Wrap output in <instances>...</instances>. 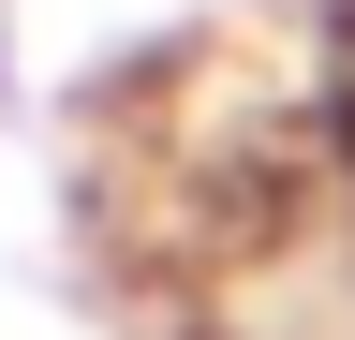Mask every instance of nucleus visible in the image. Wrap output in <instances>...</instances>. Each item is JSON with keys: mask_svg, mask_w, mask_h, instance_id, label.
Instances as JSON below:
<instances>
[{"mask_svg": "<svg viewBox=\"0 0 355 340\" xmlns=\"http://www.w3.org/2000/svg\"><path fill=\"white\" fill-rule=\"evenodd\" d=\"M296 163H311V207L340 222L355 251V0H326V30H311V60H296Z\"/></svg>", "mask_w": 355, "mask_h": 340, "instance_id": "f257e3e1", "label": "nucleus"}]
</instances>
